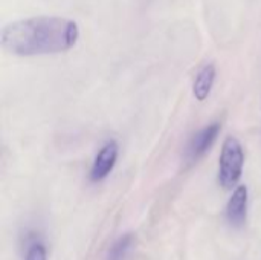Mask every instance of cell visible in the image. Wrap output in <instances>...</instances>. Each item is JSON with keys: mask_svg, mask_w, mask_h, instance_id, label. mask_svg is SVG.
Listing matches in <instances>:
<instances>
[{"mask_svg": "<svg viewBox=\"0 0 261 260\" xmlns=\"http://www.w3.org/2000/svg\"><path fill=\"white\" fill-rule=\"evenodd\" d=\"M80 37L75 20L58 15H37L11 21L2 29L5 51L21 55L58 54L72 49Z\"/></svg>", "mask_w": 261, "mask_h": 260, "instance_id": "cell-1", "label": "cell"}, {"mask_svg": "<svg viewBox=\"0 0 261 260\" xmlns=\"http://www.w3.org/2000/svg\"><path fill=\"white\" fill-rule=\"evenodd\" d=\"M245 166V152L242 143L228 136L223 141L220 161H219V182L223 188H232L242 178Z\"/></svg>", "mask_w": 261, "mask_h": 260, "instance_id": "cell-2", "label": "cell"}, {"mask_svg": "<svg viewBox=\"0 0 261 260\" xmlns=\"http://www.w3.org/2000/svg\"><path fill=\"white\" fill-rule=\"evenodd\" d=\"M118 155H119L118 143L116 141H107L101 147L98 155L95 156V161H93L92 169H90V181L99 182V181L106 179L110 175V172L113 170V167L116 166Z\"/></svg>", "mask_w": 261, "mask_h": 260, "instance_id": "cell-3", "label": "cell"}, {"mask_svg": "<svg viewBox=\"0 0 261 260\" xmlns=\"http://www.w3.org/2000/svg\"><path fill=\"white\" fill-rule=\"evenodd\" d=\"M222 130V124L220 123H211L206 127H203L202 130H199L190 141L188 149H187V156L190 161H196L200 156H203L216 143L219 133Z\"/></svg>", "mask_w": 261, "mask_h": 260, "instance_id": "cell-4", "label": "cell"}, {"mask_svg": "<svg viewBox=\"0 0 261 260\" xmlns=\"http://www.w3.org/2000/svg\"><path fill=\"white\" fill-rule=\"evenodd\" d=\"M226 218L232 227H242L248 218V187L239 185L226 204Z\"/></svg>", "mask_w": 261, "mask_h": 260, "instance_id": "cell-5", "label": "cell"}, {"mask_svg": "<svg viewBox=\"0 0 261 260\" xmlns=\"http://www.w3.org/2000/svg\"><path fill=\"white\" fill-rule=\"evenodd\" d=\"M214 81H216V66L213 63H208L196 75V80L193 84V93H194L196 100L205 101L211 93Z\"/></svg>", "mask_w": 261, "mask_h": 260, "instance_id": "cell-6", "label": "cell"}, {"mask_svg": "<svg viewBox=\"0 0 261 260\" xmlns=\"http://www.w3.org/2000/svg\"><path fill=\"white\" fill-rule=\"evenodd\" d=\"M135 247V236L132 233H127L121 236L109 250L107 260H125L128 257L130 251Z\"/></svg>", "mask_w": 261, "mask_h": 260, "instance_id": "cell-7", "label": "cell"}, {"mask_svg": "<svg viewBox=\"0 0 261 260\" xmlns=\"http://www.w3.org/2000/svg\"><path fill=\"white\" fill-rule=\"evenodd\" d=\"M24 260H47V251L46 247L40 242L32 244L28 251H26V257Z\"/></svg>", "mask_w": 261, "mask_h": 260, "instance_id": "cell-8", "label": "cell"}]
</instances>
